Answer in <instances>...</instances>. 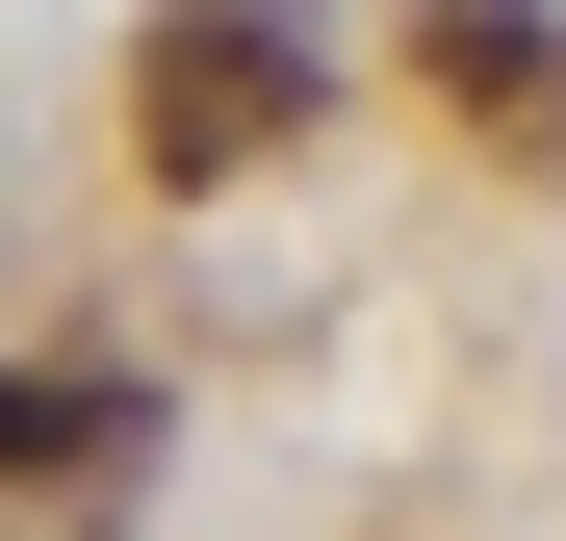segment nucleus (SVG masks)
Masks as SVG:
<instances>
[{"label": "nucleus", "mask_w": 566, "mask_h": 541, "mask_svg": "<svg viewBox=\"0 0 566 541\" xmlns=\"http://www.w3.org/2000/svg\"><path fill=\"white\" fill-rule=\"evenodd\" d=\"M412 52L463 77L490 155H566V27H541V0H412Z\"/></svg>", "instance_id": "3"}, {"label": "nucleus", "mask_w": 566, "mask_h": 541, "mask_svg": "<svg viewBox=\"0 0 566 541\" xmlns=\"http://www.w3.org/2000/svg\"><path fill=\"white\" fill-rule=\"evenodd\" d=\"M283 129H310V27H283V0H155L129 155H155V180H232V155H283Z\"/></svg>", "instance_id": "1"}, {"label": "nucleus", "mask_w": 566, "mask_h": 541, "mask_svg": "<svg viewBox=\"0 0 566 541\" xmlns=\"http://www.w3.org/2000/svg\"><path fill=\"white\" fill-rule=\"evenodd\" d=\"M155 465V387H104V361H0V516H104Z\"/></svg>", "instance_id": "2"}]
</instances>
